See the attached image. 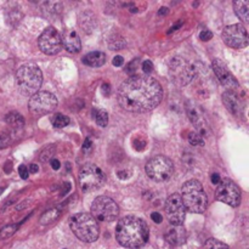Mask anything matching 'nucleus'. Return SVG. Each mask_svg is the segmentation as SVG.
Returning a JSON list of instances; mask_svg holds the SVG:
<instances>
[{
  "label": "nucleus",
  "instance_id": "21",
  "mask_svg": "<svg viewBox=\"0 0 249 249\" xmlns=\"http://www.w3.org/2000/svg\"><path fill=\"white\" fill-rule=\"evenodd\" d=\"M233 7H235V12L240 19H242L245 23L249 22V1L245 0H237L233 2Z\"/></svg>",
  "mask_w": 249,
  "mask_h": 249
},
{
  "label": "nucleus",
  "instance_id": "16",
  "mask_svg": "<svg viewBox=\"0 0 249 249\" xmlns=\"http://www.w3.org/2000/svg\"><path fill=\"white\" fill-rule=\"evenodd\" d=\"M186 112H187V116H189V119L192 122L195 126L197 128V134L201 135L202 138H206V135L208 134L206 128V122H204L203 117L202 114L199 113L198 108L195 106L194 102H187L186 104Z\"/></svg>",
  "mask_w": 249,
  "mask_h": 249
},
{
  "label": "nucleus",
  "instance_id": "6",
  "mask_svg": "<svg viewBox=\"0 0 249 249\" xmlns=\"http://www.w3.org/2000/svg\"><path fill=\"white\" fill-rule=\"evenodd\" d=\"M168 72H169L170 79L179 87L189 85L196 75V70L194 66L180 56H175L169 61Z\"/></svg>",
  "mask_w": 249,
  "mask_h": 249
},
{
  "label": "nucleus",
  "instance_id": "30",
  "mask_svg": "<svg viewBox=\"0 0 249 249\" xmlns=\"http://www.w3.org/2000/svg\"><path fill=\"white\" fill-rule=\"evenodd\" d=\"M53 147L51 146V147H48L46 150H44V152L41 153L40 156V160L41 162H49V160H53Z\"/></svg>",
  "mask_w": 249,
  "mask_h": 249
},
{
  "label": "nucleus",
  "instance_id": "9",
  "mask_svg": "<svg viewBox=\"0 0 249 249\" xmlns=\"http://www.w3.org/2000/svg\"><path fill=\"white\" fill-rule=\"evenodd\" d=\"M105 173L95 164H87L79 172V184L84 192L99 190L105 184Z\"/></svg>",
  "mask_w": 249,
  "mask_h": 249
},
{
  "label": "nucleus",
  "instance_id": "42",
  "mask_svg": "<svg viewBox=\"0 0 249 249\" xmlns=\"http://www.w3.org/2000/svg\"><path fill=\"white\" fill-rule=\"evenodd\" d=\"M220 181H221L220 175H218V174L212 175V182H213L214 185H219V184H220Z\"/></svg>",
  "mask_w": 249,
  "mask_h": 249
},
{
  "label": "nucleus",
  "instance_id": "17",
  "mask_svg": "<svg viewBox=\"0 0 249 249\" xmlns=\"http://www.w3.org/2000/svg\"><path fill=\"white\" fill-rule=\"evenodd\" d=\"M61 39H62V46H65L68 53H77L82 50V41H80L79 36L73 29H65Z\"/></svg>",
  "mask_w": 249,
  "mask_h": 249
},
{
  "label": "nucleus",
  "instance_id": "10",
  "mask_svg": "<svg viewBox=\"0 0 249 249\" xmlns=\"http://www.w3.org/2000/svg\"><path fill=\"white\" fill-rule=\"evenodd\" d=\"M57 107V99L49 91H38L32 95L28 102L29 112L34 116H44L51 113Z\"/></svg>",
  "mask_w": 249,
  "mask_h": 249
},
{
  "label": "nucleus",
  "instance_id": "2",
  "mask_svg": "<svg viewBox=\"0 0 249 249\" xmlns=\"http://www.w3.org/2000/svg\"><path fill=\"white\" fill-rule=\"evenodd\" d=\"M116 238L125 248H141L148 241L147 224L138 216H124L117 224Z\"/></svg>",
  "mask_w": 249,
  "mask_h": 249
},
{
  "label": "nucleus",
  "instance_id": "33",
  "mask_svg": "<svg viewBox=\"0 0 249 249\" xmlns=\"http://www.w3.org/2000/svg\"><path fill=\"white\" fill-rule=\"evenodd\" d=\"M138 62H139V61L135 60V61H134V62L129 63L128 67H126L125 72L128 73L129 75H131V77H133V75L135 74V72H136V65H138Z\"/></svg>",
  "mask_w": 249,
  "mask_h": 249
},
{
  "label": "nucleus",
  "instance_id": "11",
  "mask_svg": "<svg viewBox=\"0 0 249 249\" xmlns=\"http://www.w3.org/2000/svg\"><path fill=\"white\" fill-rule=\"evenodd\" d=\"M215 197L219 202H223L230 207H238L242 199L240 189L230 179L221 180L215 191Z\"/></svg>",
  "mask_w": 249,
  "mask_h": 249
},
{
  "label": "nucleus",
  "instance_id": "38",
  "mask_svg": "<svg viewBox=\"0 0 249 249\" xmlns=\"http://www.w3.org/2000/svg\"><path fill=\"white\" fill-rule=\"evenodd\" d=\"M112 63H113V66H116V67H121L124 63V58L122 57V56H116V57L113 58V61H112Z\"/></svg>",
  "mask_w": 249,
  "mask_h": 249
},
{
  "label": "nucleus",
  "instance_id": "8",
  "mask_svg": "<svg viewBox=\"0 0 249 249\" xmlns=\"http://www.w3.org/2000/svg\"><path fill=\"white\" fill-rule=\"evenodd\" d=\"M119 215V208L116 202L106 196L97 197L91 204V216L96 221L112 223Z\"/></svg>",
  "mask_w": 249,
  "mask_h": 249
},
{
  "label": "nucleus",
  "instance_id": "32",
  "mask_svg": "<svg viewBox=\"0 0 249 249\" xmlns=\"http://www.w3.org/2000/svg\"><path fill=\"white\" fill-rule=\"evenodd\" d=\"M212 38H213V33H212L211 31L204 29V31H202L201 33H199V39H201L202 41H208L211 40Z\"/></svg>",
  "mask_w": 249,
  "mask_h": 249
},
{
  "label": "nucleus",
  "instance_id": "39",
  "mask_svg": "<svg viewBox=\"0 0 249 249\" xmlns=\"http://www.w3.org/2000/svg\"><path fill=\"white\" fill-rule=\"evenodd\" d=\"M50 163H51V168H53V170H58L61 168L60 160H56V158H53V160H50Z\"/></svg>",
  "mask_w": 249,
  "mask_h": 249
},
{
  "label": "nucleus",
  "instance_id": "20",
  "mask_svg": "<svg viewBox=\"0 0 249 249\" xmlns=\"http://www.w3.org/2000/svg\"><path fill=\"white\" fill-rule=\"evenodd\" d=\"M83 63L89 67H101L106 62V55L101 51H91L83 57Z\"/></svg>",
  "mask_w": 249,
  "mask_h": 249
},
{
  "label": "nucleus",
  "instance_id": "15",
  "mask_svg": "<svg viewBox=\"0 0 249 249\" xmlns=\"http://www.w3.org/2000/svg\"><path fill=\"white\" fill-rule=\"evenodd\" d=\"M212 66H213V71L215 73L216 78L228 89V91L236 92L240 90V83L233 77L232 73L228 70V67H226L223 61L215 58V60H213Z\"/></svg>",
  "mask_w": 249,
  "mask_h": 249
},
{
  "label": "nucleus",
  "instance_id": "13",
  "mask_svg": "<svg viewBox=\"0 0 249 249\" xmlns=\"http://www.w3.org/2000/svg\"><path fill=\"white\" fill-rule=\"evenodd\" d=\"M165 215L173 226H180L186 218V209L179 194H173L165 201Z\"/></svg>",
  "mask_w": 249,
  "mask_h": 249
},
{
  "label": "nucleus",
  "instance_id": "31",
  "mask_svg": "<svg viewBox=\"0 0 249 249\" xmlns=\"http://www.w3.org/2000/svg\"><path fill=\"white\" fill-rule=\"evenodd\" d=\"M141 67H142L143 72H145L146 74H148V73H151V72H152V71H153V63H152V61H150V60L143 61L142 66H141Z\"/></svg>",
  "mask_w": 249,
  "mask_h": 249
},
{
  "label": "nucleus",
  "instance_id": "27",
  "mask_svg": "<svg viewBox=\"0 0 249 249\" xmlns=\"http://www.w3.org/2000/svg\"><path fill=\"white\" fill-rule=\"evenodd\" d=\"M17 229H18V225H16V224H10V225L4 226L0 230V238L5 240V238L11 237V236H14V233H16Z\"/></svg>",
  "mask_w": 249,
  "mask_h": 249
},
{
  "label": "nucleus",
  "instance_id": "7",
  "mask_svg": "<svg viewBox=\"0 0 249 249\" xmlns=\"http://www.w3.org/2000/svg\"><path fill=\"white\" fill-rule=\"evenodd\" d=\"M146 173L153 181H168L174 173V164H173L172 160L165 156H156L146 164Z\"/></svg>",
  "mask_w": 249,
  "mask_h": 249
},
{
  "label": "nucleus",
  "instance_id": "14",
  "mask_svg": "<svg viewBox=\"0 0 249 249\" xmlns=\"http://www.w3.org/2000/svg\"><path fill=\"white\" fill-rule=\"evenodd\" d=\"M39 48L46 55H56L62 50L61 34L53 27H48L39 36Z\"/></svg>",
  "mask_w": 249,
  "mask_h": 249
},
{
  "label": "nucleus",
  "instance_id": "3",
  "mask_svg": "<svg viewBox=\"0 0 249 249\" xmlns=\"http://www.w3.org/2000/svg\"><path fill=\"white\" fill-rule=\"evenodd\" d=\"M181 201L186 211L191 213H204L208 206V197L198 180H189L181 189Z\"/></svg>",
  "mask_w": 249,
  "mask_h": 249
},
{
  "label": "nucleus",
  "instance_id": "28",
  "mask_svg": "<svg viewBox=\"0 0 249 249\" xmlns=\"http://www.w3.org/2000/svg\"><path fill=\"white\" fill-rule=\"evenodd\" d=\"M203 249H230L228 245H225L224 242H220V241L215 240V238H211V240L207 241L204 243Z\"/></svg>",
  "mask_w": 249,
  "mask_h": 249
},
{
  "label": "nucleus",
  "instance_id": "34",
  "mask_svg": "<svg viewBox=\"0 0 249 249\" xmlns=\"http://www.w3.org/2000/svg\"><path fill=\"white\" fill-rule=\"evenodd\" d=\"M92 147H94V143H92V141L90 140L89 138L85 139L84 143H83V151L87 153H89V152H91Z\"/></svg>",
  "mask_w": 249,
  "mask_h": 249
},
{
  "label": "nucleus",
  "instance_id": "24",
  "mask_svg": "<svg viewBox=\"0 0 249 249\" xmlns=\"http://www.w3.org/2000/svg\"><path fill=\"white\" fill-rule=\"evenodd\" d=\"M51 123H53L55 128H65V126H67L71 123V119L70 117L65 116V114L55 113L51 117Z\"/></svg>",
  "mask_w": 249,
  "mask_h": 249
},
{
  "label": "nucleus",
  "instance_id": "19",
  "mask_svg": "<svg viewBox=\"0 0 249 249\" xmlns=\"http://www.w3.org/2000/svg\"><path fill=\"white\" fill-rule=\"evenodd\" d=\"M165 241L172 247H179L186 242V230L184 226H173L165 232Z\"/></svg>",
  "mask_w": 249,
  "mask_h": 249
},
{
  "label": "nucleus",
  "instance_id": "5",
  "mask_svg": "<svg viewBox=\"0 0 249 249\" xmlns=\"http://www.w3.org/2000/svg\"><path fill=\"white\" fill-rule=\"evenodd\" d=\"M16 82L22 94L34 95L41 87L43 73L34 65L21 66L16 73Z\"/></svg>",
  "mask_w": 249,
  "mask_h": 249
},
{
  "label": "nucleus",
  "instance_id": "1",
  "mask_svg": "<svg viewBox=\"0 0 249 249\" xmlns=\"http://www.w3.org/2000/svg\"><path fill=\"white\" fill-rule=\"evenodd\" d=\"M117 96L123 109L134 113H145L160 104L163 89L150 75H133L122 83Z\"/></svg>",
  "mask_w": 249,
  "mask_h": 249
},
{
  "label": "nucleus",
  "instance_id": "46",
  "mask_svg": "<svg viewBox=\"0 0 249 249\" xmlns=\"http://www.w3.org/2000/svg\"><path fill=\"white\" fill-rule=\"evenodd\" d=\"M2 191V190H0V192H1Z\"/></svg>",
  "mask_w": 249,
  "mask_h": 249
},
{
  "label": "nucleus",
  "instance_id": "4",
  "mask_svg": "<svg viewBox=\"0 0 249 249\" xmlns=\"http://www.w3.org/2000/svg\"><path fill=\"white\" fill-rule=\"evenodd\" d=\"M70 226L72 232L82 242L91 243L99 238L100 228L97 221L88 213H77L70 219Z\"/></svg>",
  "mask_w": 249,
  "mask_h": 249
},
{
  "label": "nucleus",
  "instance_id": "41",
  "mask_svg": "<svg viewBox=\"0 0 249 249\" xmlns=\"http://www.w3.org/2000/svg\"><path fill=\"white\" fill-rule=\"evenodd\" d=\"M134 145H135L136 150H138V151H142L143 148H145L146 143L145 142H141V141H139V140H135V141H134Z\"/></svg>",
  "mask_w": 249,
  "mask_h": 249
},
{
  "label": "nucleus",
  "instance_id": "44",
  "mask_svg": "<svg viewBox=\"0 0 249 249\" xmlns=\"http://www.w3.org/2000/svg\"><path fill=\"white\" fill-rule=\"evenodd\" d=\"M169 14V9L168 7H160V11H158V15L160 16H165V15Z\"/></svg>",
  "mask_w": 249,
  "mask_h": 249
},
{
  "label": "nucleus",
  "instance_id": "18",
  "mask_svg": "<svg viewBox=\"0 0 249 249\" xmlns=\"http://www.w3.org/2000/svg\"><path fill=\"white\" fill-rule=\"evenodd\" d=\"M223 102L229 112L236 117H241L243 114V102L237 94L233 91H225L223 94Z\"/></svg>",
  "mask_w": 249,
  "mask_h": 249
},
{
  "label": "nucleus",
  "instance_id": "25",
  "mask_svg": "<svg viewBox=\"0 0 249 249\" xmlns=\"http://www.w3.org/2000/svg\"><path fill=\"white\" fill-rule=\"evenodd\" d=\"M92 116L95 117V121L100 126L105 128L108 124V113L105 109H94L92 111Z\"/></svg>",
  "mask_w": 249,
  "mask_h": 249
},
{
  "label": "nucleus",
  "instance_id": "26",
  "mask_svg": "<svg viewBox=\"0 0 249 249\" xmlns=\"http://www.w3.org/2000/svg\"><path fill=\"white\" fill-rule=\"evenodd\" d=\"M21 17H22V14H21V11L17 9V6L12 7V9H9L6 11L7 22H9V23H11L12 26H15V24L18 23V22L21 21Z\"/></svg>",
  "mask_w": 249,
  "mask_h": 249
},
{
  "label": "nucleus",
  "instance_id": "22",
  "mask_svg": "<svg viewBox=\"0 0 249 249\" xmlns=\"http://www.w3.org/2000/svg\"><path fill=\"white\" fill-rule=\"evenodd\" d=\"M5 122L9 125H11L12 128H22V126H24V118L17 112H11V113L7 114L5 117Z\"/></svg>",
  "mask_w": 249,
  "mask_h": 249
},
{
  "label": "nucleus",
  "instance_id": "35",
  "mask_svg": "<svg viewBox=\"0 0 249 249\" xmlns=\"http://www.w3.org/2000/svg\"><path fill=\"white\" fill-rule=\"evenodd\" d=\"M9 142H10L9 135H7V134H4V133L0 134V148L6 147V146L9 145Z\"/></svg>",
  "mask_w": 249,
  "mask_h": 249
},
{
  "label": "nucleus",
  "instance_id": "45",
  "mask_svg": "<svg viewBox=\"0 0 249 249\" xmlns=\"http://www.w3.org/2000/svg\"><path fill=\"white\" fill-rule=\"evenodd\" d=\"M181 24H182V22H179V23H177L174 27H172V28H170L169 31H168V33H172V32L177 31V29L179 28V27H181Z\"/></svg>",
  "mask_w": 249,
  "mask_h": 249
},
{
  "label": "nucleus",
  "instance_id": "36",
  "mask_svg": "<svg viewBox=\"0 0 249 249\" xmlns=\"http://www.w3.org/2000/svg\"><path fill=\"white\" fill-rule=\"evenodd\" d=\"M151 219H152V220L155 221L156 224H160V223H162V220H163L162 214L157 213V212H155V213L151 214Z\"/></svg>",
  "mask_w": 249,
  "mask_h": 249
},
{
  "label": "nucleus",
  "instance_id": "29",
  "mask_svg": "<svg viewBox=\"0 0 249 249\" xmlns=\"http://www.w3.org/2000/svg\"><path fill=\"white\" fill-rule=\"evenodd\" d=\"M189 142L192 146H203L204 145V139L197 133H191L189 135Z\"/></svg>",
  "mask_w": 249,
  "mask_h": 249
},
{
  "label": "nucleus",
  "instance_id": "43",
  "mask_svg": "<svg viewBox=\"0 0 249 249\" xmlns=\"http://www.w3.org/2000/svg\"><path fill=\"white\" fill-rule=\"evenodd\" d=\"M39 172V167L36 164H31L29 165V173L32 174H36V173Z\"/></svg>",
  "mask_w": 249,
  "mask_h": 249
},
{
  "label": "nucleus",
  "instance_id": "23",
  "mask_svg": "<svg viewBox=\"0 0 249 249\" xmlns=\"http://www.w3.org/2000/svg\"><path fill=\"white\" fill-rule=\"evenodd\" d=\"M60 215H61L60 209H57V208L50 209V211H48L46 213H44L43 215H41L40 224H43V225H49V224H53V221L57 220V219L60 218Z\"/></svg>",
  "mask_w": 249,
  "mask_h": 249
},
{
  "label": "nucleus",
  "instance_id": "40",
  "mask_svg": "<svg viewBox=\"0 0 249 249\" xmlns=\"http://www.w3.org/2000/svg\"><path fill=\"white\" fill-rule=\"evenodd\" d=\"M102 92H104L106 96H109V94H111V88H109L108 83H105V84L102 85Z\"/></svg>",
  "mask_w": 249,
  "mask_h": 249
},
{
  "label": "nucleus",
  "instance_id": "12",
  "mask_svg": "<svg viewBox=\"0 0 249 249\" xmlns=\"http://www.w3.org/2000/svg\"><path fill=\"white\" fill-rule=\"evenodd\" d=\"M223 40L232 49H245L248 45V33L245 26L241 23L231 24L225 27L223 32Z\"/></svg>",
  "mask_w": 249,
  "mask_h": 249
},
{
  "label": "nucleus",
  "instance_id": "37",
  "mask_svg": "<svg viewBox=\"0 0 249 249\" xmlns=\"http://www.w3.org/2000/svg\"><path fill=\"white\" fill-rule=\"evenodd\" d=\"M18 173L19 175H21L22 179H27V178H28V170H27L26 165H19Z\"/></svg>",
  "mask_w": 249,
  "mask_h": 249
}]
</instances>
